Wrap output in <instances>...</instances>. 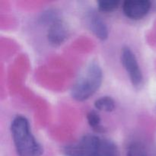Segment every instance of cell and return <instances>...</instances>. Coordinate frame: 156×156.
I'll return each mask as SVG.
<instances>
[{
  "label": "cell",
  "instance_id": "cell-5",
  "mask_svg": "<svg viewBox=\"0 0 156 156\" xmlns=\"http://www.w3.org/2000/svg\"><path fill=\"white\" fill-rule=\"evenodd\" d=\"M50 24L47 30V37L49 43L53 46H59L63 44L69 36V28L66 24L56 15H50Z\"/></svg>",
  "mask_w": 156,
  "mask_h": 156
},
{
  "label": "cell",
  "instance_id": "cell-9",
  "mask_svg": "<svg viewBox=\"0 0 156 156\" xmlns=\"http://www.w3.org/2000/svg\"><path fill=\"white\" fill-rule=\"evenodd\" d=\"M87 120L89 126L97 133L105 132V128L101 125V120L97 111L91 110L87 114Z\"/></svg>",
  "mask_w": 156,
  "mask_h": 156
},
{
  "label": "cell",
  "instance_id": "cell-4",
  "mask_svg": "<svg viewBox=\"0 0 156 156\" xmlns=\"http://www.w3.org/2000/svg\"><path fill=\"white\" fill-rule=\"evenodd\" d=\"M121 62L133 86L140 88L143 83V76L135 53L129 47H125L121 51Z\"/></svg>",
  "mask_w": 156,
  "mask_h": 156
},
{
  "label": "cell",
  "instance_id": "cell-11",
  "mask_svg": "<svg viewBox=\"0 0 156 156\" xmlns=\"http://www.w3.org/2000/svg\"><path fill=\"white\" fill-rule=\"evenodd\" d=\"M120 1H99L98 2V7L101 12H111L117 9L120 5Z\"/></svg>",
  "mask_w": 156,
  "mask_h": 156
},
{
  "label": "cell",
  "instance_id": "cell-7",
  "mask_svg": "<svg viewBox=\"0 0 156 156\" xmlns=\"http://www.w3.org/2000/svg\"><path fill=\"white\" fill-rule=\"evenodd\" d=\"M88 24L91 31L98 38L105 41L108 37V29L105 21L96 12H91L88 15Z\"/></svg>",
  "mask_w": 156,
  "mask_h": 156
},
{
  "label": "cell",
  "instance_id": "cell-6",
  "mask_svg": "<svg viewBox=\"0 0 156 156\" xmlns=\"http://www.w3.org/2000/svg\"><path fill=\"white\" fill-rule=\"evenodd\" d=\"M152 4L149 0H126L123 3V14L132 20L144 18L150 11Z\"/></svg>",
  "mask_w": 156,
  "mask_h": 156
},
{
  "label": "cell",
  "instance_id": "cell-3",
  "mask_svg": "<svg viewBox=\"0 0 156 156\" xmlns=\"http://www.w3.org/2000/svg\"><path fill=\"white\" fill-rule=\"evenodd\" d=\"M103 80V73L100 66L91 62L85 73L79 77L71 90V95L78 101H84L91 98L101 87Z\"/></svg>",
  "mask_w": 156,
  "mask_h": 156
},
{
  "label": "cell",
  "instance_id": "cell-10",
  "mask_svg": "<svg viewBox=\"0 0 156 156\" xmlns=\"http://www.w3.org/2000/svg\"><path fill=\"white\" fill-rule=\"evenodd\" d=\"M126 156H147V153L141 143L133 142L128 146Z\"/></svg>",
  "mask_w": 156,
  "mask_h": 156
},
{
  "label": "cell",
  "instance_id": "cell-1",
  "mask_svg": "<svg viewBox=\"0 0 156 156\" xmlns=\"http://www.w3.org/2000/svg\"><path fill=\"white\" fill-rule=\"evenodd\" d=\"M10 130L18 156H42V146L32 133L28 120L24 116L14 117Z\"/></svg>",
  "mask_w": 156,
  "mask_h": 156
},
{
  "label": "cell",
  "instance_id": "cell-2",
  "mask_svg": "<svg viewBox=\"0 0 156 156\" xmlns=\"http://www.w3.org/2000/svg\"><path fill=\"white\" fill-rule=\"evenodd\" d=\"M64 154L66 156H116L117 149L112 142L88 134L66 146Z\"/></svg>",
  "mask_w": 156,
  "mask_h": 156
},
{
  "label": "cell",
  "instance_id": "cell-8",
  "mask_svg": "<svg viewBox=\"0 0 156 156\" xmlns=\"http://www.w3.org/2000/svg\"><path fill=\"white\" fill-rule=\"evenodd\" d=\"M115 101L109 96H103L94 101V108L96 110L105 112H111L115 109Z\"/></svg>",
  "mask_w": 156,
  "mask_h": 156
}]
</instances>
